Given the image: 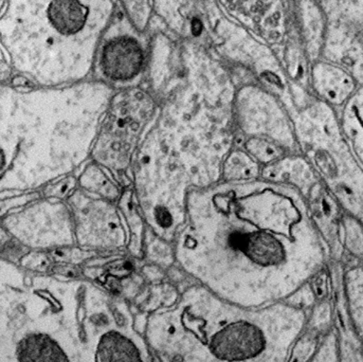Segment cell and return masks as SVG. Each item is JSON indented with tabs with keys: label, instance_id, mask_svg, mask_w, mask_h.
<instances>
[{
	"label": "cell",
	"instance_id": "1",
	"mask_svg": "<svg viewBox=\"0 0 363 362\" xmlns=\"http://www.w3.org/2000/svg\"><path fill=\"white\" fill-rule=\"evenodd\" d=\"M174 239L180 268L245 307L286 301L325 260L322 237L300 202L272 188L191 196L188 222Z\"/></svg>",
	"mask_w": 363,
	"mask_h": 362
},
{
	"label": "cell",
	"instance_id": "2",
	"mask_svg": "<svg viewBox=\"0 0 363 362\" xmlns=\"http://www.w3.org/2000/svg\"><path fill=\"white\" fill-rule=\"evenodd\" d=\"M106 108L91 82L0 84V196L30 193L74 172L91 153Z\"/></svg>",
	"mask_w": 363,
	"mask_h": 362
},
{
	"label": "cell",
	"instance_id": "3",
	"mask_svg": "<svg viewBox=\"0 0 363 362\" xmlns=\"http://www.w3.org/2000/svg\"><path fill=\"white\" fill-rule=\"evenodd\" d=\"M306 319L289 302L245 307L198 285L152 312L145 335L168 362H284Z\"/></svg>",
	"mask_w": 363,
	"mask_h": 362
},
{
	"label": "cell",
	"instance_id": "4",
	"mask_svg": "<svg viewBox=\"0 0 363 362\" xmlns=\"http://www.w3.org/2000/svg\"><path fill=\"white\" fill-rule=\"evenodd\" d=\"M116 5L109 0L6 2L0 43L13 72L42 88L83 82Z\"/></svg>",
	"mask_w": 363,
	"mask_h": 362
},
{
	"label": "cell",
	"instance_id": "5",
	"mask_svg": "<svg viewBox=\"0 0 363 362\" xmlns=\"http://www.w3.org/2000/svg\"><path fill=\"white\" fill-rule=\"evenodd\" d=\"M152 112L153 101L136 86L118 91L109 102L90 156L121 186L131 183L128 171L140 135Z\"/></svg>",
	"mask_w": 363,
	"mask_h": 362
},
{
	"label": "cell",
	"instance_id": "6",
	"mask_svg": "<svg viewBox=\"0 0 363 362\" xmlns=\"http://www.w3.org/2000/svg\"><path fill=\"white\" fill-rule=\"evenodd\" d=\"M115 9L98 44L94 74L112 89L135 88L145 64V45L121 6Z\"/></svg>",
	"mask_w": 363,
	"mask_h": 362
},
{
	"label": "cell",
	"instance_id": "7",
	"mask_svg": "<svg viewBox=\"0 0 363 362\" xmlns=\"http://www.w3.org/2000/svg\"><path fill=\"white\" fill-rule=\"evenodd\" d=\"M0 222L18 243L35 251L69 248L76 243L72 212L61 199H36L11 210Z\"/></svg>",
	"mask_w": 363,
	"mask_h": 362
},
{
	"label": "cell",
	"instance_id": "8",
	"mask_svg": "<svg viewBox=\"0 0 363 362\" xmlns=\"http://www.w3.org/2000/svg\"><path fill=\"white\" fill-rule=\"evenodd\" d=\"M74 225L75 242L89 249H120L128 244L125 221L119 208L98 196L75 189L67 198Z\"/></svg>",
	"mask_w": 363,
	"mask_h": 362
},
{
	"label": "cell",
	"instance_id": "9",
	"mask_svg": "<svg viewBox=\"0 0 363 362\" xmlns=\"http://www.w3.org/2000/svg\"><path fill=\"white\" fill-rule=\"evenodd\" d=\"M80 189L89 195L98 196L114 203L119 200L120 187L108 171L95 162H90L84 167L77 179Z\"/></svg>",
	"mask_w": 363,
	"mask_h": 362
},
{
	"label": "cell",
	"instance_id": "10",
	"mask_svg": "<svg viewBox=\"0 0 363 362\" xmlns=\"http://www.w3.org/2000/svg\"><path fill=\"white\" fill-rule=\"evenodd\" d=\"M119 210L129 229L128 248L134 256L143 251V224L137 210L136 196L131 189L123 191L119 198Z\"/></svg>",
	"mask_w": 363,
	"mask_h": 362
},
{
	"label": "cell",
	"instance_id": "11",
	"mask_svg": "<svg viewBox=\"0 0 363 362\" xmlns=\"http://www.w3.org/2000/svg\"><path fill=\"white\" fill-rule=\"evenodd\" d=\"M346 294L352 322L356 327L357 332L362 335L363 321V293H362V268L356 266L350 269L345 278Z\"/></svg>",
	"mask_w": 363,
	"mask_h": 362
},
{
	"label": "cell",
	"instance_id": "12",
	"mask_svg": "<svg viewBox=\"0 0 363 362\" xmlns=\"http://www.w3.org/2000/svg\"><path fill=\"white\" fill-rule=\"evenodd\" d=\"M146 256L152 262L163 266H170L174 263V255L166 241L160 239L153 234L146 235Z\"/></svg>",
	"mask_w": 363,
	"mask_h": 362
},
{
	"label": "cell",
	"instance_id": "13",
	"mask_svg": "<svg viewBox=\"0 0 363 362\" xmlns=\"http://www.w3.org/2000/svg\"><path fill=\"white\" fill-rule=\"evenodd\" d=\"M149 299L145 305V311H156L160 308L170 307L176 302L179 296L173 286L169 285H157L152 286Z\"/></svg>",
	"mask_w": 363,
	"mask_h": 362
},
{
	"label": "cell",
	"instance_id": "14",
	"mask_svg": "<svg viewBox=\"0 0 363 362\" xmlns=\"http://www.w3.org/2000/svg\"><path fill=\"white\" fill-rule=\"evenodd\" d=\"M123 11L128 16L132 25L138 30L145 29L149 15L148 2L145 1H123L120 2Z\"/></svg>",
	"mask_w": 363,
	"mask_h": 362
},
{
	"label": "cell",
	"instance_id": "15",
	"mask_svg": "<svg viewBox=\"0 0 363 362\" xmlns=\"http://www.w3.org/2000/svg\"><path fill=\"white\" fill-rule=\"evenodd\" d=\"M77 179L73 176H69L67 178L56 181V182H52L44 188V198L61 199V200L67 198L77 187Z\"/></svg>",
	"mask_w": 363,
	"mask_h": 362
},
{
	"label": "cell",
	"instance_id": "16",
	"mask_svg": "<svg viewBox=\"0 0 363 362\" xmlns=\"http://www.w3.org/2000/svg\"><path fill=\"white\" fill-rule=\"evenodd\" d=\"M22 268L38 273H45L50 266L49 255L41 251H32L21 257Z\"/></svg>",
	"mask_w": 363,
	"mask_h": 362
},
{
	"label": "cell",
	"instance_id": "17",
	"mask_svg": "<svg viewBox=\"0 0 363 362\" xmlns=\"http://www.w3.org/2000/svg\"><path fill=\"white\" fill-rule=\"evenodd\" d=\"M345 242L349 251L357 256H362V231L357 224H346Z\"/></svg>",
	"mask_w": 363,
	"mask_h": 362
},
{
	"label": "cell",
	"instance_id": "18",
	"mask_svg": "<svg viewBox=\"0 0 363 362\" xmlns=\"http://www.w3.org/2000/svg\"><path fill=\"white\" fill-rule=\"evenodd\" d=\"M13 77V70L11 67L9 59L6 52L0 43V84H7L12 81Z\"/></svg>",
	"mask_w": 363,
	"mask_h": 362
},
{
	"label": "cell",
	"instance_id": "19",
	"mask_svg": "<svg viewBox=\"0 0 363 362\" xmlns=\"http://www.w3.org/2000/svg\"><path fill=\"white\" fill-rule=\"evenodd\" d=\"M143 273L150 280L162 279V272L156 266H145L143 269Z\"/></svg>",
	"mask_w": 363,
	"mask_h": 362
},
{
	"label": "cell",
	"instance_id": "20",
	"mask_svg": "<svg viewBox=\"0 0 363 362\" xmlns=\"http://www.w3.org/2000/svg\"><path fill=\"white\" fill-rule=\"evenodd\" d=\"M10 241L11 235L8 234L6 230L4 229V227L2 226L1 222H0V249L6 246Z\"/></svg>",
	"mask_w": 363,
	"mask_h": 362
},
{
	"label": "cell",
	"instance_id": "21",
	"mask_svg": "<svg viewBox=\"0 0 363 362\" xmlns=\"http://www.w3.org/2000/svg\"><path fill=\"white\" fill-rule=\"evenodd\" d=\"M202 30V24L199 19H194L192 22V33L194 35H201Z\"/></svg>",
	"mask_w": 363,
	"mask_h": 362
},
{
	"label": "cell",
	"instance_id": "22",
	"mask_svg": "<svg viewBox=\"0 0 363 362\" xmlns=\"http://www.w3.org/2000/svg\"><path fill=\"white\" fill-rule=\"evenodd\" d=\"M5 4H6V2L0 1V15H1L2 11L4 9Z\"/></svg>",
	"mask_w": 363,
	"mask_h": 362
}]
</instances>
